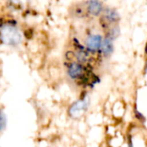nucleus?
I'll return each instance as SVG.
<instances>
[{
	"label": "nucleus",
	"instance_id": "7ed1b4c3",
	"mask_svg": "<svg viewBox=\"0 0 147 147\" xmlns=\"http://www.w3.org/2000/svg\"><path fill=\"white\" fill-rule=\"evenodd\" d=\"M85 11L91 16H99L104 10V5L100 0H87L85 3Z\"/></svg>",
	"mask_w": 147,
	"mask_h": 147
},
{
	"label": "nucleus",
	"instance_id": "423d86ee",
	"mask_svg": "<svg viewBox=\"0 0 147 147\" xmlns=\"http://www.w3.org/2000/svg\"><path fill=\"white\" fill-rule=\"evenodd\" d=\"M100 51L102 52V53L106 56L109 57V55L112 54V53L114 52V45H113V40L108 36H106L102 42L101 45V48Z\"/></svg>",
	"mask_w": 147,
	"mask_h": 147
},
{
	"label": "nucleus",
	"instance_id": "39448f33",
	"mask_svg": "<svg viewBox=\"0 0 147 147\" xmlns=\"http://www.w3.org/2000/svg\"><path fill=\"white\" fill-rule=\"evenodd\" d=\"M68 76L71 79H78L82 78L84 74V68L83 64L80 62H72L68 66Z\"/></svg>",
	"mask_w": 147,
	"mask_h": 147
},
{
	"label": "nucleus",
	"instance_id": "20e7f679",
	"mask_svg": "<svg viewBox=\"0 0 147 147\" xmlns=\"http://www.w3.org/2000/svg\"><path fill=\"white\" fill-rule=\"evenodd\" d=\"M102 36L99 34H93L89 35L85 40V47L90 52L100 51L101 45L102 42Z\"/></svg>",
	"mask_w": 147,
	"mask_h": 147
},
{
	"label": "nucleus",
	"instance_id": "6e6552de",
	"mask_svg": "<svg viewBox=\"0 0 147 147\" xmlns=\"http://www.w3.org/2000/svg\"><path fill=\"white\" fill-rule=\"evenodd\" d=\"M76 57H77L78 61L80 62V63H82V64L84 63V62H86L89 59L88 53L84 50H78V53H77V54H76Z\"/></svg>",
	"mask_w": 147,
	"mask_h": 147
},
{
	"label": "nucleus",
	"instance_id": "1a4fd4ad",
	"mask_svg": "<svg viewBox=\"0 0 147 147\" xmlns=\"http://www.w3.org/2000/svg\"><path fill=\"white\" fill-rule=\"evenodd\" d=\"M6 124H7L6 115H4V113L0 111V132L4 130V128L6 127Z\"/></svg>",
	"mask_w": 147,
	"mask_h": 147
},
{
	"label": "nucleus",
	"instance_id": "f257e3e1",
	"mask_svg": "<svg viewBox=\"0 0 147 147\" xmlns=\"http://www.w3.org/2000/svg\"><path fill=\"white\" fill-rule=\"evenodd\" d=\"M0 38L2 41L9 46H16L22 40V34L14 26L5 25L0 30Z\"/></svg>",
	"mask_w": 147,
	"mask_h": 147
},
{
	"label": "nucleus",
	"instance_id": "0eeeda50",
	"mask_svg": "<svg viewBox=\"0 0 147 147\" xmlns=\"http://www.w3.org/2000/svg\"><path fill=\"white\" fill-rule=\"evenodd\" d=\"M87 103L84 100H80L77 102H75L73 105H71V109H70V115L73 117H76L78 115H79L82 112H84L86 109Z\"/></svg>",
	"mask_w": 147,
	"mask_h": 147
},
{
	"label": "nucleus",
	"instance_id": "f03ea898",
	"mask_svg": "<svg viewBox=\"0 0 147 147\" xmlns=\"http://www.w3.org/2000/svg\"><path fill=\"white\" fill-rule=\"evenodd\" d=\"M120 20H121V16L116 9L113 8L104 9L102 14V27L106 28V30L109 26L113 24H118Z\"/></svg>",
	"mask_w": 147,
	"mask_h": 147
}]
</instances>
